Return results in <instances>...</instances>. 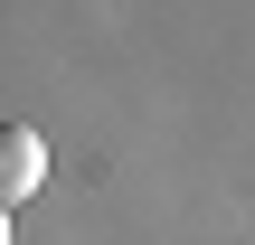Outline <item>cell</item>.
Wrapping results in <instances>:
<instances>
[{"label": "cell", "mask_w": 255, "mask_h": 245, "mask_svg": "<svg viewBox=\"0 0 255 245\" xmlns=\"http://www.w3.org/2000/svg\"><path fill=\"white\" fill-rule=\"evenodd\" d=\"M38 179H47V142H38L28 123H0V208H9V198H28Z\"/></svg>", "instance_id": "obj_1"}, {"label": "cell", "mask_w": 255, "mask_h": 245, "mask_svg": "<svg viewBox=\"0 0 255 245\" xmlns=\"http://www.w3.org/2000/svg\"><path fill=\"white\" fill-rule=\"evenodd\" d=\"M0 245H9V217H0Z\"/></svg>", "instance_id": "obj_2"}]
</instances>
